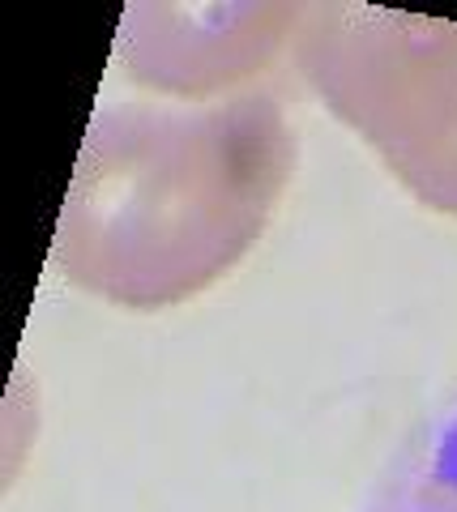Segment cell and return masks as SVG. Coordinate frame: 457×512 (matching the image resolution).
<instances>
[{"mask_svg": "<svg viewBox=\"0 0 457 512\" xmlns=\"http://www.w3.org/2000/svg\"><path fill=\"white\" fill-rule=\"evenodd\" d=\"M355 512H457V384L398 440Z\"/></svg>", "mask_w": 457, "mask_h": 512, "instance_id": "277c9868", "label": "cell"}, {"mask_svg": "<svg viewBox=\"0 0 457 512\" xmlns=\"http://www.w3.org/2000/svg\"><path fill=\"white\" fill-rule=\"evenodd\" d=\"M291 56L393 180L457 218V22L346 0L308 5Z\"/></svg>", "mask_w": 457, "mask_h": 512, "instance_id": "7a4b0ae2", "label": "cell"}, {"mask_svg": "<svg viewBox=\"0 0 457 512\" xmlns=\"http://www.w3.org/2000/svg\"><path fill=\"white\" fill-rule=\"evenodd\" d=\"M308 5L240 0V5H184L137 0L116 30V69L133 86L176 103H210L248 90L291 47Z\"/></svg>", "mask_w": 457, "mask_h": 512, "instance_id": "3957f363", "label": "cell"}, {"mask_svg": "<svg viewBox=\"0 0 457 512\" xmlns=\"http://www.w3.org/2000/svg\"><path fill=\"white\" fill-rule=\"evenodd\" d=\"M295 163L299 137L270 90L103 103L65 192L52 265L112 308H180L257 248Z\"/></svg>", "mask_w": 457, "mask_h": 512, "instance_id": "6da1fadb", "label": "cell"}]
</instances>
